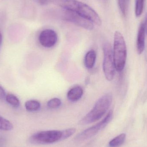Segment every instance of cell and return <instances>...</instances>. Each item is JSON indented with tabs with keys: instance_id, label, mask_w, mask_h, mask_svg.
I'll use <instances>...</instances> for the list:
<instances>
[{
	"instance_id": "2",
	"label": "cell",
	"mask_w": 147,
	"mask_h": 147,
	"mask_svg": "<svg viewBox=\"0 0 147 147\" xmlns=\"http://www.w3.org/2000/svg\"><path fill=\"white\" fill-rule=\"evenodd\" d=\"M75 132L76 129L74 128L40 131L32 135L29 138V141L32 144L37 145L53 144L68 139Z\"/></svg>"
},
{
	"instance_id": "22",
	"label": "cell",
	"mask_w": 147,
	"mask_h": 147,
	"mask_svg": "<svg viewBox=\"0 0 147 147\" xmlns=\"http://www.w3.org/2000/svg\"><path fill=\"white\" fill-rule=\"evenodd\" d=\"M2 40V34L1 32V30H0V47H1V45Z\"/></svg>"
},
{
	"instance_id": "3",
	"label": "cell",
	"mask_w": 147,
	"mask_h": 147,
	"mask_svg": "<svg viewBox=\"0 0 147 147\" xmlns=\"http://www.w3.org/2000/svg\"><path fill=\"white\" fill-rule=\"evenodd\" d=\"M112 98L110 93H107L101 97L96 102L91 110L80 121V124L87 125L101 119L110 107Z\"/></svg>"
},
{
	"instance_id": "13",
	"label": "cell",
	"mask_w": 147,
	"mask_h": 147,
	"mask_svg": "<svg viewBox=\"0 0 147 147\" xmlns=\"http://www.w3.org/2000/svg\"><path fill=\"white\" fill-rule=\"evenodd\" d=\"M126 138V135L125 134H121L110 141V142H109V146L110 147H120L125 142Z\"/></svg>"
},
{
	"instance_id": "5",
	"label": "cell",
	"mask_w": 147,
	"mask_h": 147,
	"mask_svg": "<svg viewBox=\"0 0 147 147\" xmlns=\"http://www.w3.org/2000/svg\"><path fill=\"white\" fill-rule=\"evenodd\" d=\"M113 116V111L111 110L102 121L79 134L75 137V140L78 142L84 141L95 136L110 122Z\"/></svg>"
},
{
	"instance_id": "21",
	"label": "cell",
	"mask_w": 147,
	"mask_h": 147,
	"mask_svg": "<svg viewBox=\"0 0 147 147\" xmlns=\"http://www.w3.org/2000/svg\"><path fill=\"white\" fill-rule=\"evenodd\" d=\"M144 27H145V31L146 33L147 34V14L145 18V22L144 23Z\"/></svg>"
},
{
	"instance_id": "17",
	"label": "cell",
	"mask_w": 147,
	"mask_h": 147,
	"mask_svg": "<svg viewBox=\"0 0 147 147\" xmlns=\"http://www.w3.org/2000/svg\"><path fill=\"white\" fill-rule=\"evenodd\" d=\"M144 0H135V14L137 17L141 15L144 8Z\"/></svg>"
},
{
	"instance_id": "10",
	"label": "cell",
	"mask_w": 147,
	"mask_h": 147,
	"mask_svg": "<svg viewBox=\"0 0 147 147\" xmlns=\"http://www.w3.org/2000/svg\"><path fill=\"white\" fill-rule=\"evenodd\" d=\"M83 93L84 91L81 86H74L68 91L67 98L71 102H77L81 98Z\"/></svg>"
},
{
	"instance_id": "18",
	"label": "cell",
	"mask_w": 147,
	"mask_h": 147,
	"mask_svg": "<svg viewBox=\"0 0 147 147\" xmlns=\"http://www.w3.org/2000/svg\"><path fill=\"white\" fill-rule=\"evenodd\" d=\"M62 102L59 98H54L50 99L47 103V107L51 109L59 108L61 105Z\"/></svg>"
},
{
	"instance_id": "8",
	"label": "cell",
	"mask_w": 147,
	"mask_h": 147,
	"mask_svg": "<svg viewBox=\"0 0 147 147\" xmlns=\"http://www.w3.org/2000/svg\"><path fill=\"white\" fill-rule=\"evenodd\" d=\"M38 40L40 44L43 47L51 48L57 44L58 40L57 34L52 29H45L40 34Z\"/></svg>"
},
{
	"instance_id": "12",
	"label": "cell",
	"mask_w": 147,
	"mask_h": 147,
	"mask_svg": "<svg viewBox=\"0 0 147 147\" xmlns=\"http://www.w3.org/2000/svg\"><path fill=\"white\" fill-rule=\"evenodd\" d=\"M25 108L27 111L34 112L38 111L40 108V103L36 100H29L25 103Z\"/></svg>"
},
{
	"instance_id": "9",
	"label": "cell",
	"mask_w": 147,
	"mask_h": 147,
	"mask_svg": "<svg viewBox=\"0 0 147 147\" xmlns=\"http://www.w3.org/2000/svg\"><path fill=\"white\" fill-rule=\"evenodd\" d=\"M145 31L144 23L140 25L138 31L137 39V51L138 54H141L144 51L145 47Z\"/></svg>"
},
{
	"instance_id": "20",
	"label": "cell",
	"mask_w": 147,
	"mask_h": 147,
	"mask_svg": "<svg viewBox=\"0 0 147 147\" xmlns=\"http://www.w3.org/2000/svg\"><path fill=\"white\" fill-rule=\"evenodd\" d=\"M53 0H37V2L41 5L47 4L51 2Z\"/></svg>"
},
{
	"instance_id": "1",
	"label": "cell",
	"mask_w": 147,
	"mask_h": 147,
	"mask_svg": "<svg viewBox=\"0 0 147 147\" xmlns=\"http://www.w3.org/2000/svg\"><path fill=\"white\" fill-rule=\"evenodd\" d=\"M53 2L65 10L72 11L98 26L102 21L98 14L87 4L77 0H53Z\"/></svg>"
},
{
	"instance_id": "6",
	"label": "cell",
	"mask_w": 147,
	"mask_h": 147,
	"mask_svg": "<svg viewBox=\"0 0 147 147\" xmlns=\"http://www.w3.org/2000/svg\"><path fill=\"white\" fill-rule=\"evenodd\" d=\"M103 70L105 78L108 81L113 80L115 74V63L113 58V50L110 43H106L103 46Z\"/></svg>"
},
{
	"instance_id": "14",
	"label": "cell",
	"mask_w": 147,
	"mask_h": 147,
	"mask_svg": "<svg viewBox=\"0 0 147 147\" xmlns=\"http://www.w3.org/2000/svg\"><path fill=\"white\" fill-rule=\"evenodd\" d=\"M130 0H117L118 6L122 14L126 16L128 10Z\"/></svg>"
},
{
	"instance_id": "11",
	"label": "cell",
	"mask_w": 147,
	"mask_h": 147,
	"mask_svg": "<svg viewBox=\"0 0 147 147\" xmlns=\"http://www.w3.org/2000/svg\"><path fill=\"white\" fill-rule=\"evenodd\" d=\"M96 59V53L94 50H90L87 52L85 56V66L87 69H91L94 67Z\"/></svg>"
},
{
	"instance_id": "15",
	"label": "cell",
	"mask_w": 147,
	"mask_h": 147,
	"mask_svg": "<svg viewBox=\"0 0 147 147\" xmlns=\"http://www.w3.org/2000/svg\"><path fill=\"white\" fill-rule=\"evenodd\" d=\"M13 124L8 120L0 115V129L4 131H10L13 129Z\"/></svg>"
},
{
	"instance_id": "19",
	"label": "cell",
	"mask_w": 147,
	"mask_h": 147,
	"mask_svg": "<svg viewBox=\"0 0 147 147\" xmlns=\"http://www.w3.org/2000/svg\"><path fill=\"white\" fill-rule=\"evenodd\" d=\"M6 92L3 88L0 86V99L3 100L5 99L6 96Z\"/></svg>"
},
{
	"instance_id": "7",
	"label": "cell",
	"mask_w": 147,
	"mask_h": 147,
	"mask_svg": "<svg viewBox=\"0 0 147 147\" xmlns=\"http://www.w3.org/2000/svg\"><path fill=\"white\" fill-rule=\"evenodd\" d=\"M65 10L63 16V19L64 20L71 22L87 30H91L93 29L94 25L90 21L72 11Z\"/></svg>"
},
{
	"instance_id": "16",
	"label": "cell",
	"mask_w": 147,
	"mask_h": 147,
	"mask_svg": "<svg viewBox=\"0 0 147 147\" xmlns=\"http://www.w3.org/2000/svg\"><path fill=\"white\" fill-rule=\"evenodd\" d=\"M6 101L9 105L14 108H18L20 105L19 99L16 96L12 94H8L6 95L5 98Z\"/></svg>"
},
{
	"instance_id": "4",
	"label": "cell",
	"mask_w": 147,
	"mask_h": 147,
	"mask_svg": "<svg viewBox=\"0 0 147 147\" xmlns=\"http://www.w3.org/2000/svg\"><path fill=\"white\" fill-rule=\"evenodd\" d=\"M113 54L115 69L121 72L126 65L127 49L124 37L118 31H116L114 35Z\"/></svg>"
}]
</instances>
